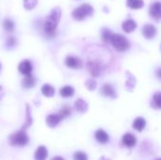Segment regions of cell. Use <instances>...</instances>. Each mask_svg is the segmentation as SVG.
Instances as JSON below:
<instances>
[{"label":"cell","instance_id":"6da1fadb","mask_svg":"<svg viewBox=\"0 0 161 160\" xmlns=\"http://www.w3.org/2000/svg\"><path fill=\"white\" fill-rule=\"evenodd\" d=\"M60 15H61V10L59 7H57L54 8L46 17L44 22V30L48 35L54 36L56 34V29L60 20Z\"/></svg>","mask_w":161,"mask_h":160},{"label":"cell","instance_id":"7a4b0ae2","mask_svg":"<svg viewBox=\"0 0 161 160\" xmlns=\"http://www.w3.org/2000/svg\"><path fill=\"white\" fill-rule=\"evenodd\" d=\"M9 141V144L12 146H19V147H23L25 146L28 143L29 138L25 132V130H19L17 132H15L14 134L10 135L8 138Z\"/></svg>","mask_w":161,"mask_h":160},{"label":"cell","instance_id":"3957f363","mask_svg":"<svg viewBox=\"0 0 161 160\" xmlns=\"http://www.w3.org/2000/svg\"><path fill=\"white\" fill-rule=\"evenodd\" d=\"M92 13H93V8L89 4H83L80 7L76 8L73 11L72 15H73L74 19L77 20V21H82L85 18L91 16Z\"/></svg>","mask_w":161,"mask_h":160},{"label":"cell","instance_id":"277c9868","mask_svg":"<svg viewBox=\"0 0 161 160\" xmlns=\"http://www.w3.org/2000/svg\"><path fill=\"white\" fill-rule=\"evenodd\" d=\"M109 41L111 42L112 46L117 51H120V52L125 51L129 46V42L126 40V38L120 34H111Z\"/></svg>","mask_w":161,"mask_h":160},{"label":"cell","instance_id":"5b68a950","mask_svg":"<svg viewBox=\"0 0 161 160\" xmlns=\"http://www.w3.org/2000/svg\"><path fill=\"white\" fill-rule=\"evenodd\" d=\"M87 69L93 77H97L102 74V72L104 70V67H103L102 63H100L99 61L90 60L87 63Z\"/></svg>","mask_w":161,"mask_h":160},{"label":"cell","instance_id":"8992f818","mask_svg":"<svg viewBox=\"0 0 161 160\" xmlns=\"http://www.w3.org/2000/svg\"><path fill=\"white\" fill-rule=\"evenodd\" d=\"M65 64L68 68L72 69H79L83 66L81 59L74 56H68L65 59Z\"/></svg>","mask_w":161,"mask_h":160},{"label":"cell","instance_id":"52a82bcc","mask_svg":"<svg viewBox=\"0 0 161 160\" xmlns=\"http://www.w3.org/2000/svg\"><path fill=\"white\" fill-rule=\"evenodd\" d=\"M150 15L157 22L159 21L161 15V5L159 2H155L150 7Z\"/></svg>","mask_w":161,"mask_h":160},{"label":"cell","instance_id":"ba28073f","mask_svg":"<svg viewBox=\"0 0 161 160\" xmlns=\"http://www.w3.org/2000/svg\"><path fill=\"white\" fill-rule=\"evenodd\" d=\"M33 123V119H32V116H31V109H30V107L28 104L25 105V122L21 127L22 130H26L27 128H29L31 126Z\"/></svg>","mask_w":161,"mask_h":160},{"label":"cell","instance_id":"9c48e42d","mask_svg":"<svg viewBox=\"0 0 161 160\" xmlns=\"http://www.w3.org/2000/svg\"><path fill=\"white\" fill-rule=\"evenodd\" d=\"M19 72L24 74V75H27V74H30L31 72H32V64L29 60L25 59V60H23L20 64H19Z\"/></svg>","mask_w":161,"mask_h":160},{"label":"cell","instance_id":"30bf717a","mask_svg":"<svg viewBox=\"0 0 161 160\" xmlns=\"http://www.w3.org/2000/svg\"><path fill=\"white\" fill-rule=\"evenodd\" d=\"M142 34L146 39H153L157 35V28L152 25H145L142 29Z\"/></svg>","mask_w":161,"mask_h":160},{"label":"cell","instance_id":"8fae6325","mask_svg":"<svg viewBox=\"0 0 161 160\" xmlns=\"http://www.w3.org/2000/svg\"><path fill=\"white\" fill-rule=\"evenodd\" d=\"M100 91H101V93H102L103 95H105V96H107V97L116 98V96H117V95H116L115 90H114L113 87H112L110 84H108V83H106V84L101 88Z\"/></svg>","mask_w":161,"mask_h":160},{"label":"cell","instance_id":"7c38bea8","mask_svg":"<svg viewBox=\"0 0 161 160\" xmlns=\"http://www.w3.org/2000/svg\"><path fill=\"white\" fill-rule=\"evenodd\" d=\"M95 140L99 142V143H102V144H105V143H108V141H109V136L108 135V133L103 130V129H98L96 132H95Z\"/></svg>","mask_w":161,"mask_h":160},{"label":"cell","instance_id":"4fadbf2b","mask_svg":"<svg viewBox=\"0 0 161 160\" xmlns=\"http://www.w3.org/2000/svg\"><path fill=\"white\" fill-rule=\"evenodd\" d=\"M122 141H123V143H124L126 147H128V148L134 147V146L136 145V143H137V139H136V137H135L134 135L130 134V133L125 134V135L123 137Z\"/></svg>","mask_w":161,"mask_h":160},{"label":"cell","instance_id":"5bb4252c","mask_svg":"<svg viewBox=\"0 0 161 160\" xmlns=\"http://www.w3.org/2000/svg\"><path fill=\"white\" fill-rule=\"evenodd\" d=\"M47 156H48V152H47L46 147L43 145H41L36 150L35 155H34V158H35V160H46Z\"/></svg>","mask_w":161,"mask_h":160},{"label":"cell","instance_id":"9a60e30c","mask_svg":"<svg viewBox=\"0 0 161 160\" xmlns=\"http://www.w3.org/2000/svg\"><path fill=\"white\" fill-rule=\"evenodd\" d=\"M60 121L61 119L59 118L58 114H50L46 117V124L51 128L56 127Z\"/></svg>","mask_w":161,"mask_h":160},{"label":"cell","instance_id":"2e32d148","mask_svg":"<svg viewBox=\"0 0 161 160\" xmlns=\"http://www.w3.org/2000/svg\"><path fill=\"white\" fill-rule=\"evenodd\" d=\"M36 85V78L31 75V74H27L24 77V79L22 80V86L25 89H30L33 88Z\"/></svg>","mask_w":161,"mask_h":160},{"label":"cell","instance_id":"e0dca14e","mask_svg":"<svg viewBox=\"0 0 161 160\" xmlns=\"http://www.w3.org/2000/svg\"><path fill=\"white\" fill-rule=\"evenodd\" d=\"M137 27V24L135 21H133L132 19H128L126 21H125L122 25V28L124 29V31H125L126 33L132 32L136 29Z\"/></svg>","mask_w":161,"mask_h":160},{"label":"cell","instance_id":"ac0fdd59","mask_svg":"<svg viewBox=\"0 0 161 160\" xmlns=\"http://www.w3.org/2000/svg\"><path fill=\"white\" fill-rule=\"evenodd\" d=\"M75 109H76L78 112L85 113V112H87V110H88V103L85 102L83 99L78 98V99L75 101Z\"/></svg>","mask_w":161,"mask_h":160},{"label":"cell","instance_id":"d6986e66","mask_svg":"<svg viewBox=\"0 0 161 160\" xmlns=\"http://www.w3.org/2000/svg\"><path fill=\"white\" fill-rule=\"evenodd\" d=\"M145 125H146V121L142 117L136 118L133 123V128L139 132H142L145 128Z\"/></svg>","mask_w":161,"mask_h":160},{"label":"cell","instance_id":"ffe728a7","mask_svg":"<svg viewBox=\"0 0 161 160\" xmlns=\"http://www.w3.org/2000/svg\"><path fill=\"white\" fill-rule=\"evenodd\" d=\"M151 106L153 108H156V109L161 108V93L159 91H158L154 94L153 99L151 101Z\"/></svg>","mask_w":161,"mask_h":160},{"label":"cell","instance_id":"44dd1931","mask_svg":"<svg viewBox=\"0 0 161 160\" xmlns=\"http://www.w3.org/2000/svg\"><path fill=\"white\" fill-rule=\"evenodd\" d=\"M126 75H127V80H126V83H125V87L128 91H132L135 87V84H136V79L135 77L133 76L132 74H130L129 72H126Z\"/></svg>","mask_w":161,"mask_h":160},{"label":"cell","instance_id":"7402d4cb","mask_svg":"<svg viewBox=\"0 0 161 160\" xmlns=\"http://www.w3.org/2000/svg\"><path fill=\"white\" fill-rule=\"evenodd\" d=\"M55 91H56L55 89L52 86L48 85V84L43 85L42 88V92L46 97H53L54 94H55Z\"/></svg>","mask_w":161,"mask_h":160},{"label":"cell","instance_id":"603a6c76","mask_svg":"<svg viewBox=\"0 0 161 160\" xmlns=\"http://www.w3.org/2000/svg\"><path fill=\"white\" fill-rule=\"evenodd\" d=\"M74 93H75V90L71 86H65L60 89V95L62 97H65V98L72 97L74 95Z\"/></svg>","mask_w":161,"mask_h":160},{"label":"cell","instance_id":"cb8c5ba5","mask_svg":"<svg viewBox=\"0 0 161 160\" xmlns=\"http://www.w3.org/2000/svg\"><path fill=\"white\" fill-rule=\"evenodd\" d=\"M127 6L133 9H139L143 7L142 0H127Z\"/></svg>","mask_w":161,"mask_h":160},{"label":"cell","instance_id":"d4e9b609","mask_svg":"<svg viewBox=\"0 0 161 160\" xmlns=\"http://www.w3.org/2000/svg\"><path fill=\"white\" fill-rule=\"evenodd\" d=\"M72 114V108L69 107V106H64L61 108V109L59 110V113H58V116L61 120L67 118L68 116H70Z\"/></svg>","mask_w":161,"mask_h":160},{"label":"cell","instance_id":"484cf974","mask_svg":"<svg viewBox=\"0 0 161 160\" xmlns=\"http://www.w3.org/2000/svg\"><path fill=\"white\" fill-rule=\"evenodd\" d=\"M3 27L7 32H12L13 29H14V24H13V22L11 20L6 19L3 22Z\"/></svg>","mask_w":161,"mask_h":160},{"label":"cell","instance_id":"4316f807","mask_svg":"<svg viewBox=\"0 0 161 160\" xmlns=\"http://www.w3.org/2000/svg\"><path fill=\"white\" fill-rule=\"evenodd\" d=\"M38 0H24V7L25 9H32L37 6Z\"/></svg>","mask_w":161,"mask_h":160},{"label":"cell","instance_id":"83f0119b","mask_svg":"<svg viewBox=\"0 0 161 160\" xmlns=\"http://www.w3.org/2000/svg\"><path fill=\"white\" fill-rule=\"evenodd\" d=\"M74 160H88V156L84 152H75L74 155Z\"/></svg>","mask_w":161,"mask_h":160},{"label":"cell","instance_id":"f1b7e54d","mask_svg":"<svg viewBox=\"0 0 161 160\" xmlns=\"http://www.w3.org/2000/svg\"><path fill=\"white\" fill-rule=\"evenodd\" d=\"M85 86L87 87V89H88L89 91H93V90L96 89L97 84H96V81H95V80H93V79H89V80L86 81Z\"/></svg>","mask_w":161,"mask_h":160},{"label":"cell","instance_id":"f546056e","mask_svg":"<svg viewBox=\"0 0 161 160\" xmlns=\"http://www.w3.org/2000/svg\"><path fill=\"white\" fill-rule=\"evenodd\" d=\"M111 31L109 30V29H104L103 30V32H102V38H103V41H109V39H110V37H111Z\"/></svg>","mask_w":161,"mask_h":160},{"label":"cell","instance_id":"4dcf8cb0","mask_svg":"<svg viewBox=\"0 0 161 160\" xmlns=\"http://www.w3.org/2000/svg\"><path fill=\"white\" fill-rule=\"evenodd\" d=\"M15 43H16L15 39H14L13 37H9V38H8V41H7V42H6V45H7V46L12 47V46L15 45Z\"/></svg>","mask_w":161,"mask_h":160},{"label":"cell","instance_id":"1f68e13d","mask_svg":"<svg viewBox=\"0 0 161 160\" xmlns=\"http://www.w3.org/2000/svg\"><path fill=\"white\" fill-rule=\"evenodd\" d=\"M52 160H65L63 157H53Z\"/></svg>","mask_w":161,"mask_h":160},{"label":"cell","instance_id":"d6a6232c","mask_svg":"<svg viewBox=\"0 0 161 160\" xmlns=\"http://www.w3.org/2000/svg\"><path fill=\"white\" fill-rule=\"evenodd\" d=\"M99 160H110L109 158H107L106 157H101V158Z\"/></svg>","mask_w":161,"mask_h":160},{"label":"cell","instance_id":"836d02e7","mask_svg":"<svg viewBox=\"0 0 161 160\" xmlns=\"http://www.w3.org/2000/svg\"><path fill=\"white\" fill-rule=\"evenodd\" d=\"M0 91H2V87L0 86Z\"/></svg>","mask_w":161,"mask_h":160},{"label":"cell","instance_id":"e575fe53","mask_svg":"<svg viewBox=\"0 0 161 160\" xmlns=\"http://www.w3.org/2000/svg\"><path fill=\"white\" fill-rule=\"evenodd\" d=\"M157 160H160V159H159V158H158V159H157Z\"/></svg>","mask_w":161,"mask_h":160},{"label":"cell","instance_id":"d590c367","mask_svg":"<svg viewBox=\"0 0 161 160\" xmlns=\"http://www.w3.org/2000/svg\"><path fill=\"white\" fill-rule=\"evenodd\" d=\"M0 68H1V64H0Z\"/></svg>","mask_w":161,"mask_h":160}]
</instances>
